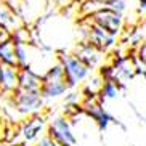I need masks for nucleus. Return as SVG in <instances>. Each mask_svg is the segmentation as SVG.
<instances>
[{"label": "nucleus", "mask_w": 146, "mask_h": 146, "mask_svg": "<svg viewBox=\"0 0 146 146\" xmlns=\"http://www.w3.org/2000/svg\"><path fill=\"white\" fill-rule=\"evenodd\" d=\"M137 60L146 68V40L140 43V47L137 50Z\"/></svg>", "instance_id": "obj_17"}, {"label": "nucleus", "mask_w": 146, "mask_h": 146, "mask_svg": "<svg viewBox=\"0 0 146 146\" xmlns=\"http://www.w3.org/2000/svg\"><path fill=\"white\" fill-rule=\"evenodd\" d=\"M100 48H96L93 45V43H90L88 40L87 42H82V45L77 48V52H76V56H77L79 60L84 63V64H87L88 68H95V66L98 64L100 61Z\"/></svg>", "instance_id": "obj_8"}, {"label": "nucleus", "mask_w": 146, "mask_h": 146, "mask_svg": "<svg viewBox=\"0 0 146 146\" xmlns=\"http://www.w3.org/2000/svg\"><path fill=\"white\" fill-rule=\"evenodd\" d=\"M15 42V53H16V61H18V68H29V56H27V47L26 42H19V40H13Z\"/></svg>", "instance_id": "obj_16"}, {"label": "nucleus", "mask_w": 146, "mask_h": 146, "mask_svg": "<svg viewBox=\"0 0 146 146\" xmlns=\"http://www.w3.org/2000/svg\"><path fill=\"white\" fill-rule=\"evenodd\" d=\"M119 82L116 80H106L103 82L101 92H100V101H106V100H114L119 96Z\"/></svg>", "instance_id": "obj_15"}, {"label": "nucleus", "mask_w": 146, "mask_h": 146, "mask_svg": "<svg viewBox=\"0 0 146 146\" xmlns=\"http://www.w3.org/2000/svg\"><path fill=\"white\" fill-rule=\"evenodd\" d=\"M37 146H60V145H58V143H56L52 137L43 135V137H40L39 141H37Z\"/></svg>", "instance_id": "obj_19"}, {"label": "nucleus", "mask_w": 146, "mask_h": 146, "mask_svg": "<svg viewBox=\"0 0 146 146\" xmlns=\"http://www.w3.org/2000/svg\"><path fill=\"white\" fill-rule=\"evenodd\" d=\"M108 8H112L114 11H117V13L122 15L125 10H127V0H116V2H114L111 7H108Z\"/></svg>", "instance_id": "obj_18"}, {"label": "nucleus", "mask_w": 146, "mask_h": 146, "mask_svg": "<svg viewBox=\"0 0 146 146\" xmlns=\"http://www.w3.org/2000/svg\"><path fill=\"white\" fill-rule=\"evenodd\" d=\"M48 137H52L60 146H77V138L72 132V127L64 116L52 119L48 125Z\"/></svg>", "instance_id": "obj_3"}, {"label": "nucleus", "mask_w": 146, "mask_h": 146, "mask_svg": "<svg viewBox=\"0 0 146 146\" xmlns=\"http://www.w3.org/2000/svg\"><path fill=\"white\" fill-rule=\"evenodd\" d=\"M15 108L18 112L21 114H35L39 112L43 106V96L40 93V90L35 92H26L18 88L15 92Z\"/></svg>", "instance_id": "obj_5"}, {"label": "nucleus", "mask_w": 146, "mask_h": 146, "mask_svg": "<svg viewBox=\"0 0 146 146\" xmlns=\"http://www.w3.org/2000/svg\"><path fill=\"white\" fill-rule=\"evenodd\" d=\"M58 61L63 64L66 79H68V84H69V88H74L79 82H84L88 77V74H90V68L87 64H84L76 55L61 53L58 56Z\"/></svg>", "instance_id": "obj_2"}, {"label": "nucleus", "mask_w": 146, "mask_h": 146, "mask_svg": "<svg viewBox=\"0 0 146 146\" xmlns=\"http://www.w3.org/2000/svg\"><path fill=\"white\" fill-rule=\"evenodd\" d=\"M138 10L140 11H146V0H138Z\"/></svg>", "instance_id": "obj_21"}, {"label": "nucleus", "mask_w": 146, "mask_h": 146, "mask_svg": "<svg viewBox=\"0 0 146 146\" xmlns=\"http://www.w3.org/2000/svg\"><path fill=\"white\" fill-rule=\"evenodd\" d=\"M92 23L100 26L101 29H104L106 32H109L111 35L116 37L119 34L120 31H122V26H124V18L122 15L114 11L112 8H100L96 10L93 15H92Z\"/></svg>", "instance_id": "obj_4"}, {"label": "nucleus", "mask_w": 146, "mask_h": 146, "mask_svg": "<svg viewBox=\"0 0 146 146\" xmlns=\"http://www.w3.org/2000/svg\"><path fill=\"white\" fill-rule=\"evenodd\" d=\"M3 69H5V66L0 63V85H2V77H3Z\"/></svg>", "instance_id": "obj_23"}, {"label": "nucleus", "mask_w": 146, "mask_h": 146, "mask_svg": "<svg viewBox=\"0 0 146 146\" xmlns=\"http://www.w3.org/2000/svg\"><path fill=\"white\" fill-rule=\"evenodd\" d=\"M87 37H88V42L93 43L95 47L100 48V50H108V48H111L116 43L114 35H111L109 32H106L104 29H101L100 26H96L93 23H92V26L87 31Z\"/></svg>", "instance_id": "obj_7"}, {"label": "nucleus", "mask_w": 146, "mask_h": 146, "mask_svg": "<svg viewBox=\"0 0 146 146\" xmlns=\"http://www.w3.org/2000/svg\"><path fill=\"white\" fill-rule=\"evenodd\" d=\"M0 88H2L3 92H13V93L19 88V68L5 66Z\"/></svg>", "instance_id": "obj_11"}, {"label": "nucleus", "mask_w": 146, "mask_h": 146, "mask_svg": "<svg viewBox=\"0 0 146 146\" xmlns=\"http://www.w3.org/2000/svg\"><path fill=\"white\" fill-rule=\"evenodd\" d=\"M7 40H11V34H10V31L7 27L0 26V43L7 42Z\"/></svg>", "instance_id": "obj_20"}, {"label": "nucleus", "mask_w": 146, "mask_h": 146, "mask_svg": "<svg viewBox=\"0 0 146 146\" xmlns=\"http://www.w3.org/2000/svg\"><path fill=\"white\" fill-rule=\"evenodd\" d=\"M84 109H85L87 114L95 120V124L98 125V129L101 130V132H104V130L108 129V125L111 124V122H114V117L104 109L103 104L96 103L95 100H87L85 104H84Z\"/></svg>", "instance_id": "obj_6"}, {"label": "nucleus", "mask_w": 146, "mask_h": 146, "mask_svg": "<svg viewBox=\"0 0 146 146\" xmlns=\"http://www.w3.org/2000/svg\"><path fill=\"white\" fill-rule=\"evenodd\" d=\"M69 90V84L66 79L64 69L60 61H56L47 72L42 76V87H40V93L43 100H53L58 98L61 95H64Z\"/></svg>", "instance_id": "obj_1"}, {"label": "nucleus", "mask_w": 146, "mask_h": 146, "mask_svg": "<svg viewBox=\"0 0 146 146\" xmlns=\"http://www.w3.org/2000/svg\"><path fill=\"white\" fill-rule=\"evenodd\" d=\"M18 24H19V19H18L16 15L5 3H0V26H3L8 31H11L15 27H18Z\"/></svg>", "instance_id": "obj_14"}, {"label": "nucleus", "mask_w": 146, "mask_h": 146, "mask_svg": "<svg viewBox=\"0 0 146 146\" xmlns=\"http://www.w3.org/2000/svg\"><path fill=\"white\" fill-rule=\"evenodd\" d=\"M76 100H77V93H71L68 96V100H66V101H68V103H74Z\"/></svg>", "instance_id": "obj_22"}, {"label": "nucleus", "mask_w": 146, "mask_h": 146, "mask_svg": "<svg viewBox=\"0 0 146 146\" xmlns=\"http://www.w3.org/2000/svg\"><path fill=\"white\" fill-rule=\"evenodd\" d=\"M43 127H45V119L43 117L35 116L31 120H27L26 124L23 125L21 129V135L26 141H32V140H37L40 137V133L43 132Z\"/></svg>", "instance_id": "obj_10"}, {"label": "nucleus", "mask_w": 146, "mask_h": 146, "mask_svg": "<svg viewBox=\"0 0 146 146\" xmlns=\"http://www.w3.org/2000/svg\"><path fill=\"white\" fill-rule=\"evenodd\" d=\"M0 63H2L3 66H15V68H18L13 39L0 43Z\"/></svg>", "instance_id": "obj_12"}, {"label": "nucleus", "mask_w": 146, "mask_h": 146, "mask_svg": "<svg viewBox=\"0 0 146 146\" xmlns=\"http://www.w3.org/2000/svg\"><path fill=\"white\" fill-rule=\"evenodd\" d=\"M114 71H116V80L122 82V80H129L135 76V68L132 66L127 58H122V60L116 61V66H114Z\"/></svg>", "instance_id": "obj_13"}, {"label": "nucleus", "mask_w": 146, "mask_h": 146, "mask_svg": "<svg viewBox=\"0 0 146 146\" xmlns=\"http://www.w3.org/2000/svg\"><path fill=\"white\" fill-rule=\"evenodd\" d=\"M42 87V76L34 72L31 68L19 69V90L35 92Z\"/></svg>", "instance_id": "obj_9"}]
</instances>
